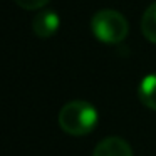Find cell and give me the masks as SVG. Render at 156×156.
<instances>
[{"instance_id":"6da1fadb","label":"cell","mask_w":156,"mask_h":156,"mask_svg":"<svg viewBox=\"0 0 156 156\" xmlns=\"http://www.w3.org/2000/svg\"><path fill=\"white\" fill-rule=\"evenodd\" d=\"M98 109L87 101H71L59 112V126L71 136H87L98 126Z\"/></svg>"},{"instance_id":"7a4b0ae2","label":"cell","mask_w":156,"mask_h":156,"mask_svg":"<svg viewBox=\"0 0 156 156\" xmlns=\"http://www.w3.org/2000/svg\"><path fill=\"white\" fill-rule=\"evenodd\" d=\"M91 30L94 37L102 44H119L128 35L129 24L121 12L104 9L92 15Z\"/></svg>"},{"instance_id":"3957f363","label":"cell","mask_w":156,"mask_h":156,"mask_svg":"<svg viewBox=\"0 0 156 156\" xmlns=\"http://www.w3.org/2000/svg\"><path fill=\"white\" fill-rule=\"evenodd\" d=\"M59 27H61V17L55 10H42L32 20L34 34L42 39H49L57 34Z\"/></svg>"},{"instance_id":"277c9868","label":"cell","mask_w":156,"mask_h":156,"mask_svg":"<svg viewBox=\"0 0 156 156\" xmlns=\"http://www.w3.org/2000/svg\"><path fill=\"white\" fill-rule=\"evenodd\" d=\"M92 156H133V149L119 136H109L98 143Z\"/></svg>"},{"instance_id":"5b68a950","label":"cell","mask_w":156,"mask_h":156,"mask_svg":"<svg viewBox=\"0 0 156 156\" xmlns=\"http://www.w3.org/2000/svg\"><path fill=\"white\" fill-rule=\"evenodd\" d=\"M138 98L148 109L156 111V72L143 77L138 86Z\"/></svg>"},{"instance_id":"8992f818","label":"cell","mask_w":156,"mask_h":156,"mask_svg":"<svg viewBox=\"0 0 156 156\" xmlns=\"http://www.w3.org/2000/svg\"><path fill=\"white\" fill-rule=\"evenodd\" d=\"M141 30L143 35L149 42L156 44V2L146 9L144 15L141 19Z\"/></svg>"},{"instance_id":"52a82bcc","label":"cell","mask_w":156,"mask_h":156,"mask_svg":"<svg viewBox=\"0 0 156 156\" xmlns=\"http://www.w3.org/2000/svg\"><path fill=\"white\" fill-rule=\"evenodd\" d=\"M14 2L25 10H39V9L45 7L51 0H14Z\"/></svg>"}]
</instances>
